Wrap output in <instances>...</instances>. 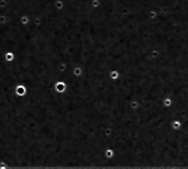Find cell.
<instances>
[{
  "mask_svg": "<svg viewBox=\"0 0 188 169\" xmlns=\"http://www.w3.org/2000/svg\"><path fill=\"white\" fill-rule=\"evenodd\" d=\"M54 89L58 94H64V92L68 90V83L64 80H58V81L54 83Z\"/></svg>",
  "mask_w": 188,
  "mask_h": 169,
  "instance_id": "1",
  "label": "cell"
},
{
  "mask_svg": "<svg viewBox=\"0 0 188 169\" xmlns=\"http://www.w3.org/2000/svg\"><path fill=\"white\" fill-rule=\"evenodd\" d=\"M15 92L18 97H25L27 95V87L25 83H17L15 87Z\"/></svg>",
  "mask_w": 188,
  "mask_h": 169,
  "instance_id": "2",
  "label": "cell"
},
{
  "mask_svg": "<svg viewBox=\"0 0 188 169\" xmlns=\"http://www.w3.org/2000/svg\"><path fill=\"white\" fill-rule=\"evenodd\" d=\"M4 59L7 62H14L16 59V53L14 51H6L4 54Z\"/></svg>",
  "mask_w": 188,
  "mask_h": 169,
  "instance_id": "3",
  "label": "cell"
},
{
  "mask_svg": "<svg viewBox=\"0 0 188 169\" xmlns=\"http://www.w3.org/2000/svg\"><path fill=\"white\" fill-rule=\"evenodd\" d=\"M108 78L112 80V81H116L117 79L119 78V70L117 69H112L109 73H108Z\"/></svg>",
  "mask_w": 188,
  "mask_h": 169,
  "instance_id": "4",
  "label": "cell"
},
{
  "mask_svg": "<svg viewBox=\"0 0 188 169\" xmlns=\"http://www.w3.org/2000/svg\"><path fill=\"white\" fill-rule=\"evenodd\" d=\"M104 154H105V157H106V159H114L115 158V154H116V152H115V150L113 148H107L106 150H105V152H104Z\"/></svg>",
  "mask_w": 188,
  "mask_h": 169,
  "instance_id": "5",
  "label": "cell"
},
{
  "mask_svg": "<svg viewBox=\"0 0 188 169\" xmlns=\"http://www.w3.org/2000/svg\"><path fill=\"white\" fill-rule=\"evenodd\" d=\"M27 21H28V18H27L26 16H24V17H23V21H21L23 25H26V24H27Z\"/></svg>",
  "mask_w": 188,
  "mask_h": 169,
  "instance_id": "6",
  "label": "cell"
}]
</instances>
